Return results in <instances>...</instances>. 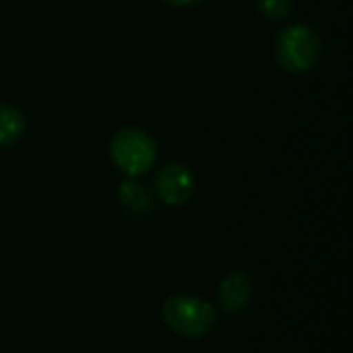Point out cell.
I'll use <instances>...</instances> for the list:
<instances>
[{"instance_id":"cell-5","label":"cell","mask_w":353,"mask_h":353,"mask_svg":"<svg viewBox=\"0 0 353 353\" xmlns=\"http://www.w3.org/2000/svg\"><path fill=\"white\" fill-rule=\"evenodd\" d=\"M254 296L252 279L242 273L234 271L219 283V306L225 314H240L248 308Z\"/></svg>"},{"instance_id":"cell-7","label":"cell","mask_w":353,"mask_h":353,"mask_svg":"<svg viewBox=\"0 0 353 353\" xmlns=\"http://www.w3.org/2000/svg\"><path fill=\"white\" fill-rule=\"evenodd\" d=\"M25 116L12 108L0 103V147H10L25 134Z\"/></svg>"},{"instance_id":"cell-1","label":"cell","mask_w":353,"mask_h":353,"mask_svg":"<svg viewBox=\"0 0 353 353\" xmlns=\"http://www.w3.org/2000/svg\"><path fill=\"white\" fill-rule=\"evenodd\" d=\"M161 319L172 333L186 339H201L213 331L219 321V312L213 304L201 298L176 294L163 302Z\"/></svg>"},{"instance_id":"cell-3","label":"cell","mask_w":353,"mask_h":353,"mask_svg":"<svg viewBox=\"0 0 353 353\" xmlns=\"http://www.w3.org/2000/svg\"><path fill=\"white\" fill-rule=\"evenodd\" d=\"M323 54V41L319 33L304 23L290 25L283 29L275 41L277 64L288 72L310 70Z\"/></svg>"},{"instance_id":"cell-4","label":"cell","mask_w":353,"mask_h":353,"mask_svg":"<svg viewBox=\"0 0 353 353\" xmlns=\"http://www.w3.org/2000/svg\"><path fill=\"white\" fill-rule=\"evenodd\" d=\"M196 190V178L182 163H168L155 176V194L170 207L186 205Z\"/></svg>"},{"instance_id":"cell-2","label":"cell","mask_w":353,"mask_h":353,"mask_svg":"<svg viewBox=\"0 0 353 353\" xmlns=\"http://www.w3.org/2000/svg\"><path fill=\"white\" fill-rule=\"evenodd\" d=\"M110 155L116 168L126 176H143L153 168L157 159V143L147 130L128 126L112 137Z\"/></svg>"},{"instance_id":"cell-9","label":"cell","mask_w":353,"mask_h":353,"mask_svg":"<svg viewBox=\"0 0 353 353\" xmlns=\"http://www.w3.org/2000/svg\"><path fill=\"white\" fill-rule=\"evenodd\" d=\"M165 2L172 6H194V4H201L205 0H165Z\"/></svg>"},{"instance_id":"cell-8","label":"cell","mask_w":353,"mask_h":353,"mask_svg":"<svg viewBox=\"0 0 353 353\" xmlns=\"http://www.w3.org/2000/svg\"><path fill=\"white\" fill-rule=\"evenodd\" d=\"M256 8L269 21H283L294 8V0H256Z\"/></svg>"},{"instance_id":"cell-6","label":"cell","mask_w":353,"mask_h":353,"mask_svg":"<svg viewBox=\"0 0 353 353\" xmlns=\"http://www.w3.org/2000/svg\"><path fill=\"white\" fill-rule=\"evenodd\" d=\"M118 196H120V203L124 205V209L130 211L132 215H147L155 207L153 194L147 190V186H143L134 180H126L124 184H120Z\"/></svg>"}]
</instances>
